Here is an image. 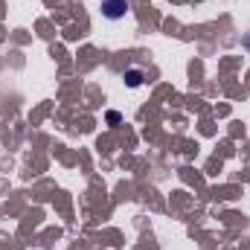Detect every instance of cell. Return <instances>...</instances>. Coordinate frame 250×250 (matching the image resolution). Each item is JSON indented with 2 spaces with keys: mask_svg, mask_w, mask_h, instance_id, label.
<instances>
[{
  "mask_svg": "<svg viewBox=\"0 0 250 250\" xmlns=\"http://www.w3.org/2000/svg\"><path fill=\"white\" fill-rule=\"evenodd\" d=\"M102 15L108 21H120L128 15V0H102Z\"/></svg>",
  "mask_w": 250,
  "mask_h": 250,
  "instance_id": "cell-1",
  "label": "cell"
},
{
  "mask_svg": "<svg viewBox=\"0 0 250 250\" xmlns=\"http://www.w3.org/2000/svg\"><path fill=\"white\" fill-rule=\"evenodd\" d=\"M108 123L117 125V123H120V114H117V111H108Z\"/></svg>",
  "mask_w": 250,
  "mask_h": 250,
  "instance_id": "cell-3",
  "label": "cell"
},
{
  "mask_svg": "<svg viewBox=\"0 0 250 250\" xmlns=\"http://www.w3.org/2000/svg\"><path fill=\"white\" fill-rule=\"evenodd\" d=\"M125 84L128 87H140L143 84V73L140 70H125Z\"/></svg>",
  "mask_w": 250,
  "mask_h": 250,
  "instance_id": "cell-2",
  "label": "cell"
}]
</instances>
